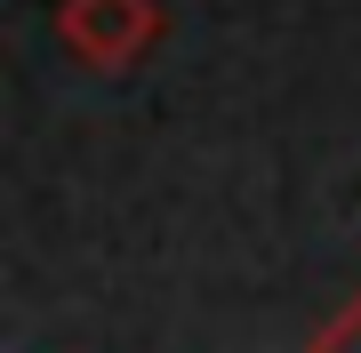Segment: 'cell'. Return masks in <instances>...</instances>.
Masks as SVG:
<instances>
[{
	"mask_svg": "<svg viewBox=\"0 0 361 353\" xmlns=\"http://www.w3.org/2000/svg\"><path fill=\"white\" fill-rule=\"evenodd\" d=\"M169 8L161 0H56V40L89 73H129L161 49Z\"/></svg>",
	"mask_w": 361,
	"mask_h": 353,
	"instance_id": "obj_1",
	"label": "cell"
},
{
	"mask_svg": "<svg viewBox=\"0 0 361 353\" xmlns=\"http://www.w3.org/2000/svg\"><path fill=\"white\" fill-rule=\"evenodd\" d=\"M305 353H361V289H353V297H345V305H337V314L305 337Z\"/></svg>",
	"mask_w": 361,
	"mask_h": 353,
	"instance_id": "obj_2",
	"label": "cell"
}]
</instances>
